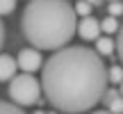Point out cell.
<instances>
[{
	"mask_svg": "<svg viewBox=\"0 0 123 114\" xmlns=\"http://www.w3.org/2000/svg\"><path fill=\"white\" fill-rule=\"evenodd\" d=\"M46 101L59 112H87L103 101L110 80L100 53L87 46H62L41 71Z\"/></svg>",
	"mask_w": 123,
	"mask_h": 114,
	"instance_id": "obj_1",
	"label": "cell"
},
{
	"mask_svg": "<svg viewBox=\"0 0 123 114\" xmlns=\"http://www.w3.org/2000/svg\"><path fill=\"white\" fill-rule=\"evenodd\" d=\"M25 39L41 50H57L78 32V12L68 0H30L21 16Z\"/></svg>",
	"mask_w": 123,
	"mask_h": 114,
	"instance_id": "obj_2",
	"label": "cell"
},
{
	"mask_svg": "<svg viewBox=\"0 0 123 114\" xmlns=\"http://www.w3.org/2000/svg\"><path fill=\"white\" fill-rule=\"evenodd\" d=\"M41 89H43L41 82L32 73H27V71L14 75V78L9 80V98H12L16 105H21V107L37 105L39 98H41Z\"/></svg>",
	"mask_w": 123,
	"mask_h": 114,
	"instance_id": "obj_3",
	"label": "cell"
},
{
	"mask_svg": "<svg viewBox=\"0 0 123 114\" xmlns=\"http://www.w3.org/2000/svg\"><path fill=\"white\" fill-rule=\"evenodd\" d=\"M18 62V69L21 71H27V73H34L43 66V57H41V48H23L16 57Z\"/></svg>",
	"mask_w": 123,
	"mask_h": 114,
	"instance_id": "obj_4",
	"label": "cell"
},
{
	"mask_svg": "<svg viewBox=\"0 0 123 114\" xmlns=\"http://www.w3.org/2000/svg\"><path fill=\"white\" fill-rule=\"evenodd\" d=\"M78 34L82 39H87V41H96L100 37V21H96L91 14L89 16H82V21L78 23Z\"/></svg>",
	"mask_w": 123,
	"mask_h": 114,
	"instance_id": "obj_5",
	"label": "cell"
},
{
	"mask_svg": "<svg viewBox=\"0 0 123 114\" xmlns=\"http://www.w3.org/2000/svg\"><path fill=\"white\" fill-rule=\"evenodd\" d=\"M18 71V62L12 55H0V82H9Z\"/></svg>",
	"mask_w": 123,
	"mask_h": 114,
	"instance_id": "obj_6",
	"label": "cell"
},
{
	"mask_svg": "<svg viewBox=\"0 0 123 114\" xmlns=\"http://www.w3.org/2000/svg\"><path fill=\"white\" fill-rule=\"evenodd\" d=\"M107 105V110L110 112H123V94L116 91V89H110V91H105V96H103V101Z\"/></svg>",
	"mask_w": 123,
	"mask_h": 114,
	"instance_id": "obj_7",
	"label": "cell"
},
{
	"mask_svg": "<svg viewBox=\"0 0 123 114\" xmlns=\"http://www.w3.org/2000/svg\"><path fill=\"white\" fill-rule=\"evenodd\" d=\"M114 48H116V44L110 39V37H98V39H96V50L100 53V57L112 55V53H114Z\"/></svg>",
	"mask_w": 123,
	"mask_h": 114,
	"instance_id": "obj_8",
	"label": "cell"
},
{
	"mask_svg": "<svg viewBox=\"0 0 123 114\" xmlns=\"http://www.w3.org/2000/svg\"><path fill=\"white\" fill-rule=\"evenodd\" d=\"M119 27H121V25H119V18L112 16V14L100 21V30L105 32V34H114V32H119Z\"/></svg>",
	"mask_w": 123,
	"mask_h": 114,
	"instance_id": "obj_9",
	"label": "cell"
},
{
	"mask_svg": "<svg viewBox=\"0 0 123 114\" xmlns=\"http://www.w3.org/2000/svg\"><path fill=\"white\" fill-rule=\"evenodd\" d=\"M25 107L16 105V103L9 98V101H0V114H21Z\"/></svg>",
	"mask_w": 123,
	"mask_h": 114,
	"instance_id": "obj_10",
	"label": "cell"
},
{
	"mask_svg": "<svg viewBox=\"0 0 123 114\" xmlns=\"http://www.w3.org/2000/svg\"><path fill=\"white\" fill-rule=\"evenodd\" d=\"M107 80H110V84H121L123 82V66L114 64L112 69H107Z\"/></svg>",
	"mask_w": 123,
	"mask_h": 114,
	"instance_id": "obj_11",
	"label": "cell"
},
{
	"mask_svg": "<svg viewBox=\"0 0 123 114\" xmlns=\"http://www.w3.org/2000/svg\"><path fill=\"white\" fill-rule=\"evenodd\" d=\"M73 7H75V12H78V16H89L91 9H93V5L89 2V0H78Z\"/></svg>",
	"mask_w": 123,
	"mask_h": 114,
	"instance_id": "obj_12",
	"label": "cell"
},
{
	"mask_svg": "<svg viewBox=\"0 0 123 114\" xmlns=\"http://www.w3.org/2000/svg\"><path fill=\"white\" fill-rule=\"evenodd\" d=\"M16 9V0H0V16H7Z\"/></svg>",
	"mask_w": 123,
	"mask_h": 114,
	"instance_id": "obj_13",
	"label": "cell"
},
{
	"mask_svg": "<svg viewBox=\"0 0 123 114\" xmlns=\"http://www.w3.org/2000/svg\"><path fill=\"white\" fill-rule=\"evenodd\" d=\"M107 12H110L112 16H121V14H123V2H121V0H110Z\"/></svg>",
	"mask_w": 123,
	"mask_h": 114,
	"instance_id": "obj_14",
	"label": "cell"
},
{
	"mask_svg": "<svg viewBox=\"0 0 123 114\" xmlns=\"http://www.w3.org/2000/svg\"><path fill=\"white\" fill-rule=\"evenodd\" d=\"M116 50H119V57H121V64H123V25L119 27V41H116Z\"/></svg>",
	"mask_w": 123,
	"mask_h": 114,
	"instance_id": "obj_15",
	"label": "cell"
},
{
	"mask_svg": "<svg viewBox=\"0 0 123 114\" xmlns=\"http://www.w3.org/2000/svg\"><path fill=\"white\" fill-rule=\"evenodd\" d=\"M2 44H5V25L0 21V48H2Z\"/></svg>",
	"mask_w": 123,
	"mask_h": 114,
	"instance_id": "obj_16",
	"label": "cell"
},
{
	"mask_svg": "<svg viewBox=\"0 0 123 114\" xmlns=\"http://www.w3.org/2000/svg\"><path fill=\"white\" fill-rule=\"evenodd\" d=\"M89 2H91L93 7H96V5H100V0H89Z\"/></svg>",
	"mask_w": 123,
	"mask_h": 114,
	"instance_id": "obj_17",
	"label": "cell"
},
{
	"mask_svg": "<svg viewBox=\"0 0 123 114\" xmlns=\"http://www.w3.org/2000/svg\"><path fill=\"white\" fill-rule=\"evenodd\" d=\"M119 91H121V94H123V82H121V87H119Z\"/></svg>",
	"mask_w": 123,
	"mask_h": 114,
	"instance_id": "obj_18",
	"label": "cell"
},
{
	"mask_svg": "<svg viewBox=\"0 0 123 114\" xmlns=\"http://www.w3.org/2000/svg\"><path fill=\"white\" fill-rule=\"evenodd\" d=\"M107 2H110V0H107Z\"/></svg>",
	"mask_w": 123,
	"mask_h": 114,
	"instance_id": "obj_19",
	"label": "cell"
}]
</instances>
